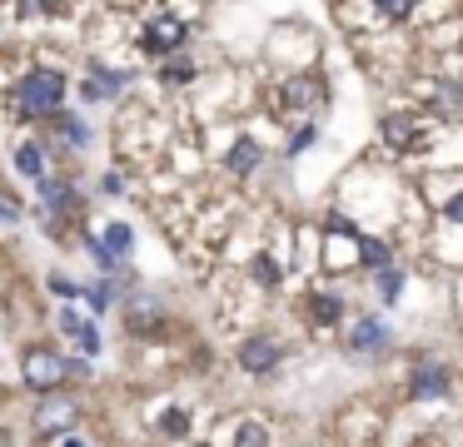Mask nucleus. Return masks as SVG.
I'll return each mask as SVG.
<instances>
[{
    "mask_svg": "<svg viewBox=\"0 0 463 447\" xmlns=\"http://www.w3.org/2000/svg\"><path fill=\"white\" fill-rule=\"evenodd\" d=\"M65 99V74L60 70H30L20 85H15V105L20 114H55Z\"/></svg>",
    "mask_w": 463,
    "mask_h": 447,
    "instance_id": "nucleus-1",
    "label": "nucleus"
},
{
    "mask_svg": "<svg viewBox=\"0 0 463 447\" xmlns=\"http://www.w3.org/2000/svg\"><path fill=\"white\" fill-rule=\"evenodd\" d=\"M20 378H26L36 393H60V383L70 378V368H65V358L55 353V348H26V358H20Z\"/></svg>",
    "mask_w": 463,
    "mask_h": 447,
    "instance_id": "nucleus-2",
    "label": "nucleus"
},
{
    "mask_svg": "<svg viewBox=\"0 0 463 447\" xmlns=\"http://www.w3.org/2000/svg\"><path fill=\"white\" fill-rule=\"evenodd\" d=\"M76 422H80V403H76V397H65V393H51L36 408V427H40V433H70Z\"/></svg>",
    "mask_w": 463,
    "mask_h": 447,
    "instance_id": "nucleus-3",
    "label": "nucleus"
},
{
    "mask_svg": "<svg viewBox=\"0 0 463 447\" xmlns=\"http://www.w3.org/2000/svg\"><path fill=\"white\" fill-rule=\"evenodd\" d=\"M284 105L289 110H314V105H324V80H314V74L284 80Z\"/></svg>",
    "mask_w": 463,
    "mask_h": 447,
    "instance_id": "nucleus-4",
    "label": "nucleus"
},
{
    "mask_svg": "<svg viewBox=\"0 0 463 447\" xmlns=\"http://www.w3.org/2000/svg\"><path fill=\"white\" fill-rule=\"evenodd\" d=\"M160 323H164L160 298H150V294L130 298V309H125V328H135V333H150V328H160Z\"/></svg>",
    "mask_w": 463,
    "mask_h": 447,
    "instance_id": "nucleus-5",
    "label": "nucleus"
},
{
    "mask_svg": "<svg viewBox=\"0 0 463 447\" xmlns=\"http://www.w3.org/2000/svg\"><path fill=\"white\" fill-rule=\"evenodd\" d=\"M145 45H150V50H175V45H185V25H180L175 15H160V20L145 25Z\"/></svg>",
    "mask_w": 463,
    "mask_h": 447,
    "instance_id": "nucleus-6",
    "label": "nucleus"
},
{
    "mask_svg": "<svg viewBox=\"0 0 463 447\" xmlns=\"http://www.w3.org/2000/svg\"><path fill=\"white\" fill-rule=\"evenodd\" d=\"M239 363H244L250 372H269L279 363V343L275 338H250V343L239 348Z\"/></svg>",
    "mask_w": 463,
    "mask_h": 447,
    "instance_id": "nucleus-7",
    "label": "nucleus"
},
{
    "mask_svg": "<svg viewBox=\"0 0 463 447\" xmlns=\"http://www.w3.org/2000/svg\"><path fill=\"white\" fill-rule=\"evenodd\" d=\"M349 348H354V353H384V348H388V328H384L379 318H363V323H354Z\"/></svg>",
    "mask_w": 463,
    "mask_h": 447,
    "instance_id": "nucleus-8",
    "label": "nucleus"
},
{
    "mask_svg": "<svg viewBox=\"0 0 463 447\" xmlns=\"http://www.w3.org/2000/svg\"><path fill=\"white\" fill-rule=\"evenodd\" d=\"M443 393H449V372H443V368H434V363H428V368H419V372H413L409 397L428 403V397H443Z\"/></svg>",
    "mask_w": 463,
    "mask_h": 447,
    "instance_id": "nucleus-9",
    "label": "nucleus"
},
{
    "mask_svg": "<svg viewBox=\"0 0 463 447\" xmlns=\"http://www.w3.org/2000/svg\"><path fill=\"white\" fill-rule=\"evenodd\" d=\"M254 164H259V145H254V139H235V149H229V169L244 174V169H254Z\"/></svg>",
    "mask_w": 463,
    "mask_h": 447,
    "instance_id": "nucleus-10",
    "label": "nucleus"
},
{
    "mask_svg": "<svg viewBox=\"0 0 463 447\" xmlns=\"http://www.w3.org/2000/svg\"><path fill=\"white\" fill-rule=\"evenodd\" d=\"M40 199H45L51 209H65V204H70V189H65L60 179H40Z\"/></svg>",
    "mask_w": 463,
    "mask_h": 447,
    "instance_id": "nucleus-11",
    "label": "nucleus"
},
{
    "mask_svg": "<svg viewBox=\"0 0 463 447\" xmlns=\"http://www.w3.org/2000/svg\"><path fill=\"white\" fill-rule=\"evenodd\" d=\"M160 433H164V437H185V433H189V418H185L180 408L160 412Z\"/></svg>",
    "mask_w": 463,
    "mask_h": 447,
    "instance_id": "nucleus-12",
    "label": "nucleus"
},
{
    "mask_svg": "<svg viewBox=\"0 0 463 447\" xmlns=\"http://www.w3.org/2000/svg\"><path fill=\"white\" fill-rule=\"evenodd\" d=\"M359 254L369 259V269H388V248L379 239H359Z\"/></svg>",
    "mask_w": 463,
    "mask_h": 447,
    "instance_id": "nucleus-13",
    "label": "nucleus"
},
{
    "mask_svg": "<svg viewBox=\"0 0 463 447\" xmlns=\"http://www.w3.org/2000/svg\"><path fill=\"white\" fill-rule=\"evenodd\" d=\"M105 248H110V259H120V254L130 248V229H125V224H110V234H105Z\"/></svg>",
    "mask_w": 463,
    "mask_h": 447,
    "instance_id": "nucleus-14",
    "label": "nucleus"
},
{
    "mask_svg": "<svg viewBox=\"0 0 463 447\" xmlns=\"http://www.w3.org/2000/svg\"><path fill=\"white\" fill-rule=\"evenodd\" d=\"M254 278H259L264 288H275L279 284V263L269 259V254H259V259H254Z\"/></svg>",
    "mask_w": 463,
    "mask_h": 447,
    "instance_id": "nucleus-15",
    "label": "nucleus"
},
{
    "mask_svg": "<svg viewBox=\"0 0 463 447\" xmlns=\"http://www.w3.org/2000/svg\"><path fill=\"white\" fill-rule=\"evenodd\" d=\"M309 303H314V318H319V323H334L339 318V298L334 294H319V298H309Z\"/></svg>",
    "mask_w": 463,
    "mask_h": 447,
    "instance_id": "nucleus-16",
    "label": "nucleus"
},
{
    "mask_svg": "<svg viewBox=\"0 0 463 447\" xmlns=\"http://www.w3.org/2000/svg\"><path fill=\"white\" fill-rule=\"evenodd\" d=\"M239 447H269V437H264L259 422H244V427H239Z\"/></svg>",
    "mask_w": 463,
    "mask_h": 447,
    "instance_id": "nucleus-17",
    "label": "nucleus"
},
{
    "mask_svg": "<svg viewBox=\"0 0 463 447\" xmlns=\"http://www.w3.org/2000/svg\"><path fill=\"white\" fill-rule=\"evenodd\" d=\"M413 5H419V0H379V11H384L388 20H409Z\"/></svg>",
    "mask_w": 463,
    "mask_h": 447,
    "instance_id": "nucleus-18",
    "label": "nucleus"
},
{
    "mask_svg": "<svg viewBox=\"0 0 463 447\" xmlns=\"http://www.w3.org/2000/svg\"><path fill=\"white\" fill-rule=\"evenodd\" d=\"M15 164H20V174H36V179H40V149L36 145L20 149V154H15Z\"/></svg>",
    "mask_w": 463,
    "mask_h": 447,
    "instance_id": "nucleus-19",
    "label": "nucleus"
},
{
    "mask_svg": "<svg viewBox=\"0 0 463 447\" xmlns=\"http://www.w3.org/2000/svg\"><path fill=\"white\" fill-rule=\"evenodd\" d=\"M399 284H403L399 269H379V294L384 298H399Z\"/></svg>",
    "mask_w": 463,
    "mask_h": 447,
    "instance_id": "nucleus-20",
    "label": "nucleus"
},
{
    "mask_svg": "<svg viewBox=\"0 0 463 447\" xmlns=\"http://www.w3.org/2000/svg\"><path fill=\"white\" fill-rule=\"evenodd\" d=\"M384 135H388V145H399V149H403V139L413 135V124H409V120H388V124H384Z\"/></svg>",
    "mask_w": 463,
    "mask_h": 447,
    "instance_id": "nucleus-21",
    "label": "nucleus"
},
{
    "mask_svg": "<svg viewBox=\"0 0 463 447\" xmlns=\"http://www.w3.org/2000/svg\"><path fill=\"white\" fill-rule=\"evenodd\" d=\"M85 244H90V254H95V263H100V269H105V273H115V269H120V263H115V259H110V248H105V244H100V239H90V234H85Z\"/></svg>",
    "mask_w": 463,
    "mask_h": 447,
    "instance_id": "nucleus-22",
    "label": "nucleus"
},
{
    "mask_svg": "<svg viewBox=\"0 0 463 447\" xmlns=\"http://www.w3.org/2000/svg\"><path fill=\"white\" fill-rule=\"evenodd\" d=\"M80 353H85V358H95V353H100V333H95V328H85V323H80Z\"/></svg>",
    "mask_w": 463,
    "mask_h": 447,
    "instance_id": "nucleus-23",
    "label": "nucleus"
},
{
    "mask_svg": "<svg viewBox=\"0 0 463 447\" xmlns=\"http://www.w3.org/2000/svg\"><path fill=\"white\" fill-rule=\"evenodd\" d=\"M438 110H463V90L443 85V90H438Z\"/></svg>",
    "mask_w": 463,
    "mask_h": 447,
    "instance_id": "nucleus-24",
    "label": "nucleus"
},
{
    "mask_svg": "<svg viewBox=\"0 0 463 447\" xmlns=\"http://www.w3.org/2000/svg\"><path fill=\"white\" fill-rule=\"evenodd\" d=\"M60 129H65L70 139H76V145H90V129H85L80 120H70V114H60Z\"/></svg>",
    "mask_w": 463,
    "mask_h": 447,
    "instance_id": "nucleus-25",
    "label": "nucleus"
},
{
    "mask_svg": "<svg viewBox=\"0 0 463 447\" xmlns=\"http://www.w3.org/2000/svg\"><path fill=\"white\" fill-rule=\"evenodd\" d=\"M329 229H334V234H344V239H359V234H354V224L344 219V214H329Z\"/></svg>",
    "mask_w": 463,
    "mask_h": 447,
    "instance_id": "nucleus-26",
    "label": "nucleus"
},
{
    "mask_svg": "<svg viewBox=\"0 0 463 447\" xmlns=\"http://www.w3.org/2000/svg\"><path fill=\"white\" fill-rule=\"evenodd\" d=\"M60 328H65V333H80V313L76 309H60Z\"/></svg>",
    "mask_w": 463,
    "mask_h": 447,
    "instance_id": "nucleus-27",
    "label": "nucleus"
},
{
    "mask_svg": "<svg viewBox=\"0 0 463 447\" xmlns=\"http://www.w3.org/2000/svg\"><path fill=\"white\" fill-rule=\"evenodd\" d=\"M314 145V129H299V135H294V145H289V154H299V149H309Z\"/></svg>",
    "mask_w": 463,
    "mask_h": 447,
    "instance_id": "nucleus-28",
    "label": "nucleus"
},
{
    "mask_svg": "<svg viewBox=\"0 0 463 447\" xmlns=\"http://www.w3.org/2000/svg\"><path fill=\"white\" fill-rule=\"evenodd\" d=\"M15 214H20V204H15V199H5V194H0V219H15Z\"/></svg>",
    "mask_w": 463,
    "mask_h": 447,
    "instance_id": "nucleus-29",
    "label": "nucleus"
},
{
    "mask_svg": "<svg viewBox=\"0 0 463 447\" xmlns=\"http://www.w3.org/2000/svg\"><path fill=\"white\" fill-rule=\"evenodd\" d=\"M449 219H453V224H463V194H453V199H449Z\"/></svg>",
    "mask_w": 463,
    "mask_h": 447,
    "instance_id": "nucleus-30",
    "label": "nucleus"
},
{
    "mask_svg": "<svg viewBox=\"0 0 463 447\" xmlns=\"http://www.w3.org/2000/svg\"><path fill=\"white\" fill-rule=\"evenodd\" d=\"M20 5H26V11H30V5H55V0H20Z\"/></svg>",
    "mask_w": 463,
    "mask_h": 447,
    "instance_id": "nucleus-31",
    "label": "nucleus"
},
{
    "mask_svg": "<svg viewBox=\"0 0 463 447\" xmlns=\"http://www.w3.org/2000/svg\"><path fill=\"white\" fill-rule=\"evenodd\" d=\"M65 447H85V443H80V437H65Z\"/></svg>",
    "mask_w": 463,
    "mask_h": 447,
    "instance_id": "nucleus-32",
    "label": "nucleus"
},
{
    "mask_svg": "<svg viewBox=\"0 0 463 447\" xmlns=\"http://www.w3.org/2000/svg\"><path fill=\"white\" fill-rule=\"evenodd\" d=\"M0 447H11V433H0Z\"/></svg>",
    "mask_w": 463,
    "mask_h": 447,
    "instance_id": "nucleus-33",
    "label": "nucleus"
}]
</instances>
